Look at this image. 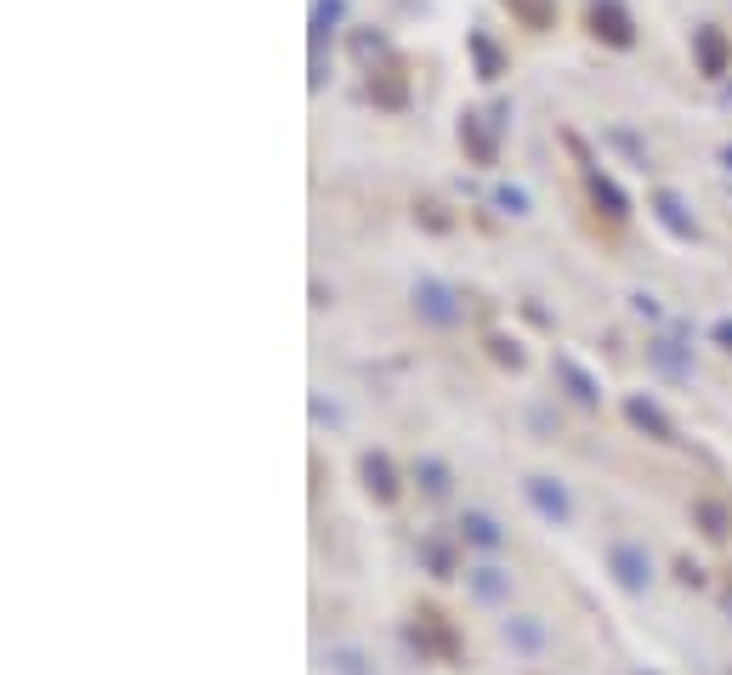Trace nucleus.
Returning <instances> with one entry per match:
<instances>
[{"mask_svg":"<svg viewBox=\"0 0 732 675\" xmlns=\"http://www.w3.org/2000/svg\"><path fill=\"white\" fill-rule=\"evenodd\" d=\"M369 658L358 653V647H330V670L335 675H375V670H364Z\"/></svg>","mask_w":732,"mask_h":675,"instance_id":"nucleus-12","label":"nucleus"},{"mask_svg":"<svg viewBox=\"0 0 732 675\" xmlns=\"http://www.w3.org/2000/svg\"><path fill=\"white\" fill-rule=\"evenodd\" d=\"M415 307L426 312L432 324H454V318H460V312L449 307V290H443V284H420V290H415Z\"/></svg>","mask_w":732,"mask_h":675,"instance_id":"nucleus-10","label":"nucleus"},{"mask_svg":"<svg viewBox=\"0 0 732 675\" xmlns=\"http://www.w3.org/2000/svg\"><path fill=\"white\" fill-rule=\"evenodd\" d=\"M636 675H653V670H636Z\"/></svg>","mask_w":732,"mask_h":675,"instance_id":"nucleus-19","label":"nucleus"},{"mask_svg":"<svg viewBox=\"0 0 732 675\" xmlns=\"http://www.w3.org/2000/svg\"><path fill=\"white\" fill-rule=\"evenodd\" d=\"M466 590L477 596V602L500 607V602H511V573L494 568V562H483V568H466Z\"/></svg>","mask_w":732,"mask_h":675,"instance_id":"nucleus-4","label":"nucleus"},{"mask_svg":"<svg viewBox=\"0 0 732 675\" xmlns=\"http://www.w3.org/2000/svg\"><path fill=\"white\" fill-rule=\"evenodd\" d=\"M653 364H659L664 375H676V381L687 375V369H681V358H676V341H653Z\"/></svg>","mask_w":732,"mask_h":675,"instance_id":"nucleus-15","label":"nucleus"},{"mask_svg":"<svg viewBox=\"0 0 732 675\" xmlns=\"http://www.w3.org/2000/svg\"><path fill=\"white\" fill-rule=\"evenodd\" d=\"M625 420L636 426V432H647L653 443H676V426H670L664 409L653 398H642V392H630V398H625Z\"/></svg>","mask_w":732,"mask_h":675,"instance_id":"nucleus-3","label":"nucleus"},{"mask_svg":"<svg viewBox=\"0 0 732 675\" xmlns=\"http://www.w3.org/2000/svg\"><path fill=\"white\" fill-rule=\"evenodd\" d=\"M608 573H613V585L619 590L642 596V590L653 585V556H647V545H636V539H613L608 545Z\"/></svg>","mask_w":732,"mask_h":675,"instance_id":"nucleus-1","label":"nucleus"},{"mask_svg":"<svg viewBox=\"0 0 732 675\" xmlns=\"http://www.w3.org/2000/svg\"><path fill=\"white\" fill-rule=\"evenodd\" d=\"M420 556L432 562L437 579H449V573H454V556H449V545H443V539H426V545H420Z\"/></svg>","mask_w":732,"mask_h":675,"instance_id":"nucleus-14","label":"nucleus"},{"mask_svg":"<svg viewBox=\"0 0 732 675\" xmlns=\"http://www.w3.org/2000/svg\"><path fill=\"white\" fill-rule=\"evenodd\" d=\"M460 539L477 545V551H500V545H506V528L488 517V511H466V517H460Z\"/></svg>","mask_w":732,"mask_h":675,"instance_id":"nucleus-7","label":"nucleus"},{"mask_svg":"<svg viewBox=\"0 0 732 675\" xmlns=\"http://www.w3.org/2000/svg\"><path fill=\"white\" fill-rule=\"evenodd\" d=\"M523 500L534 505L551 528H568V522H574V500H568V488H562L557 477H545V471L523 477Z\"/></svg>","mask_w":732,"mask_h":675,"instance_id":"nucleus-2","label":"nucleus"},{"mask_svg":"<svg viewBox=\"0 0 732 675\" xmlns=\"http://www.w3.org/2000/svg\"><path fill=\"white\" fill-rule=\"evenodd\" d=\"M676 573H681V585H704V568H698V562H687V556L676 562Z\"/></svg>","mask_w":732,"mask_h":675,"instance_id":"nucleus-17","label":"nucleus"},{"mask_svg":"<svg viewBox=\"0 0 732 675\" xmlns=\"http://www.w3.org/2000/svg\"><path fill=\"white\" fill-rule=\"evenodd\" d=\"M415 483L426 488L432 500H443V494H449V466H443L437 454H420V460H415Z\"/></svg>","mask_w":732,"mask_h":675,"instance_id":"nucleus-11","label":"nucleus"},{"mask_svg":"<svg viewBox=\"0 0 732 675\" xmlns=\"http://www.w3.org/2000/svg\"><path fill=\"white\" fill-rule=\"evenodd\" d=\"M358 471H364V488H369V494H375L381 505L398 500V471H392V460H386L381 449H369L364 460H358Z\"/></svg>","mask_w":732,"mask_h":675,"instance_id":"nucleus-5","label":"nucleus"},{"mask_svg":"<svg viewBox=\"0 0 732 675\" xmlns=\"http://www.w3.org/2000/svg\"><path fill=\"white\" fill-rule=\"evenodd\" d=\"M415 641H420V647H437L443 658H454V630L443 624V613H432V607L415 613Z\"/></svg>","mask_w":732,"mask_h":675,"instance_id":"nucleus-8","label":"nucleus"},{"mask_svg":"<svg viewBox=\"0 0 732 675\" xmlns=\"http://www.w3.org/2000/svg\"><path fill=\"white\" fill-rule=\"evenodd\" d=\"M698 522H704V534H710V539H727V534H732L727 511H721L715 500H698Z\"/></svg>","mask_w":732,"mask_h":675,"instance_id":"nucleus-13","label":"nucleus"},{"mask_svg":"<svg viewBox=\"0 0 732 675\" xmlns=\"http://www.w3.org/2000/svg\"><path fill=\"white\" fill-rule=\"evenodd\" d=\"M659 216H664V222H670V227H676L681 239H693V227H687V216H681V205H676V199H670V193H659Z\"/></svg>","mask_w":732,"mask_h":675,"instance_id":"nucleus-16","label":"nucleus"},{"mask_svg":"<svg viewBox=\"0 0 732 675\" xmlns=\"http://www.w3.org/2000/svg\"><path fill=\"white\" fill-rule=\"evenodd\" d=\"M500 636H506V647H517V653H540V647H545V624L523 613V619L500 624Z\"/></svg>","mask_w":732,"mask_h":675,"instance_id":"nucleus-9","label":"nucleus"},{"mask_svg":"<svg viewBox=\"0 0 732 675\" xmlns=\"http://www.w3.org/2000/svg\"><path fill=\"white\" fill-rule=\"evenodd\" d=\"M557 375H562V386H568V398H574L579 409H602V386H596L591 375L568 358V352H557Z\"/></svg>","mask_w":732,"mask_h":675,"instance_id":"nucleus-6","label":"nucleus"},{"mask_svg":"<svg viewBox=\"0 0 732 675\" xmlns=\"http://www.w3.org/2000/svg\"><path fill=\"white\" fill-rule=\"evenodd\" d=\"M710 335H715V347H727V352H732V318H721V324H715Z\"/></svg>","mask_w":732,"mask_h":675,"instance_id":"nucleus-18","label":"nucleus"}]
</instances>
